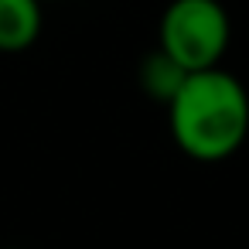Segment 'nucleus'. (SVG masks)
Wrapping results in <instances>:
<instances>
[{
    "label": "nucleus",
    "mask_w": 249,
    "mask_h": 249,
    "mask_svg": "<svg viewBox=\"0 0 249 249\" xmlns=\"http://www.w3.org/2000/svg\"><path fill=\"white\" fill-rule=\"evenodd\" d=\"M167 123L178 150L191 160H229L249 137V92L225 69L191 72L167 103Z\"/></svg>",
    "instance_id": "nucleus-1"
},
{
    "label": "nucleus",
    "mask_w": 249,
    "mask_h": 249,
    "mask_svg": "<svg viewBox=\"0 0 249 249\" xmlns=\"http://www.w3.org/2000/svg\"><path fill=\"white\" fill-rule=\"evenodd\" d=\"M229 41L232 21L222 0H171L160 14L157 52L188 75L218 69Z\"/></svg>",
    "instance_id": "nucleus-2"
},
{
    "label": "nucleus",
    "mask_w": 249,
    "mask_h": 249,
    "mask_svg": "<svg viewBox=\"0 0 249 249\" xmlns=\"http://www.w3.org/2000/svg\"><path fill=\"white\" fill-rule=\"evenodd\" d=\"M41 35V4L38 0H0V52H28Z\"/></svg>",
    "instance_id": "nucleus-3"
},
{
    "label": "nucleus",
    "mask_w": 249,
    "mask_h": 249,
    "mask_svg": "<svg viewBox=\"0 0 249 249\" xmlns=\"http://www.w3.org/2000/svg\"><path fill=\"white\" fill-rule=\"evenodd\" d=\"M184 75H188V72H181V69H178L167 55H160V52H154V55L143 58V65H140V86H143V92L154 96V99L164 103V106L174 99V92L181 89Z\"/></svg>",
    "instance_id": "nucleus-4"
},
{
    "label": "nucleus",
    "mask_w": 249,
    "mask_h": 249,
    "mask_svg": "<svg viewBox=\"0 0 249 249\" xmlns=\"http://www.w3.org/2000/svg\"><path fill=\"white\" fill-rule=\"evenodd\" d=\"M38 4H45V0H38Z\"/></svg>",
    "instance_id": "nucleus-5"
}]
</instances>
